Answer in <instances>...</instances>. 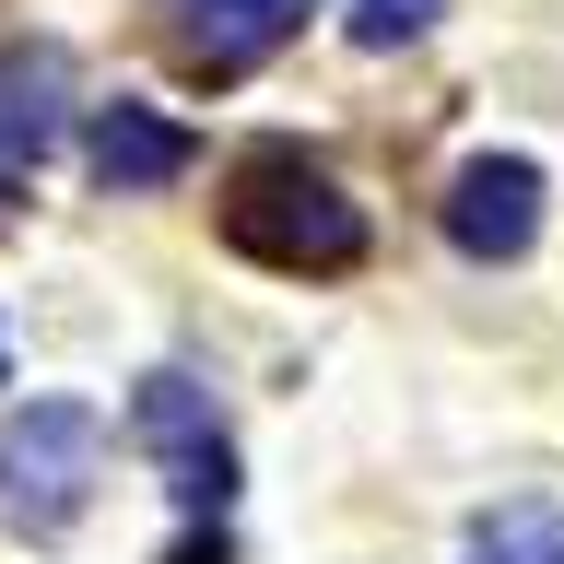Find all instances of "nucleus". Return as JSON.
Wrapping results in <instances>:
<instances>
[{
	"label": "nucleus",
	"instance_id": "obj_1",
	"mask_svg": "<svg viewBox=\"0 0 564 564\" xmlns=\"http://www.w3.org/2000/svg\"><path fill=\"white\" fill-rule=\"evenodd\" d=\"M224 236L247 259H271V271H352L365 259V212L341 200V176L306 165L294 141H259L224 188Z\"/></svg>",
	"mask_w": 564,
	"mask_h": 564
},
{
	"label": "nucleus",
	"instance_id": "obj_2",
	"mask_svg": "<svg viewBox=\"0 0 564 564\" xmlns=\"http://www.w3.org/2000/svg\"><path fill=\"white\" fill-rule=\"evenodd\" d=\"M95 470H106V412L95 400H24L0 423V518L24 541H59L95 506Z\"/></svg>",
	"mask_w": 564,
	"mask_h": 564
},
{
	"label": "nucleus",
	"instance_id": "obj_3",
	"mask_svg": "<svg viewBox=\"0 0 564 564\" xmlns=\"http://www.w3.org/2000/svg\"><path fill=\"white\" fill-rule=\"evenodd\" d=\"M130 423H141V447H165V482H176L188 518H224V506H236V447H224L200 377H141Z\"/></svg>",
	"mask_w": 564,
	"mask_h": 564
},
{
	"label": "nucleus",
	"instance_id": "obj_4",
	"mask_svg": "<svg viewBox=\"0 0 564 564\" xmlns=\"http://www.w3.org/2000/svg\"><path fill=\"white\" fill-rule=\"evenodd\" d=\"M447 236L470 259H529V236H541V165L529 153H470L447 176Z\"/></svg>",
	"mask_w": 564,
	"mask_h": 564
},
{
	"label": "nucleus",
	"instance_id": "obj_5",
	"mask_svg": "<svg viewBox=\"0 0 564 564\" xmlns=\"http://www.w3.org/2000/svg\"><path fill=\"white\" fill-rule=\"evenodd\" d=\"M70 118V59L59 47H12L0 59V165H35Z\"/></svg>",
	"mask_w": 564,
	"mask_h": 564
},
{
	"label": "nucleus",
	"instance_id": "obj_6",
	"mask_svg": "<svg viewBox=\"0 0 564 564\" xmlns=\"http://www.w3.org/2000/svg\"><path fill=\"white\" fill-rule=\"evenodd\" d=\"M95 176L118 188V200L176 188V176H188V130H176V118H153V106H106V118H95Z\"/></svg>",
	"mask_w": 564,
	"mask_h": 564
},
{
	"label": "nucleus",
	"instance_id": "obj_7",
	"mask_svg": "<svg viewBox=\"0 0 564 564\" xmlns=\"http://www.w3.org/2000/svg\"><path fill=\"white\" fill-rule=\"evenodd\" d=\"M176 12H188V59L200 70H247V59H271L317 0H176Z\"/></svg>",
	"mask_w": 564,
	"mask_h": 564
},
{
	"label": "nucleus",
	"instance_id": "obj_8",
	"mask_svg": "<svg viewBox=\"0 0 564 564\" xmlns=\"http://www.w3.org/2000/svg\"><path fill=\"white\" fill-rule=\"evenodd\" d=\"M470 564H564V506H541V494L494 506V518L470 529Z\"/></svg>",
	"mask_w": 564,
	"mask_h": 564
},
{
	"label": "nucleus",
	"instance_id": "obj_9",
	"mask_svg": "<svg viewBox=\"0 0 564 564\" xmlns=\"http://www.w3.org/2000/svg\"><path fill=\"white\" fill-rule=\"evenodd\" d=\"M435 24V0H352V47H412Z\"/></svg>",
	"mask_w": 564,
	"mask_h": 564
},
{
	"label": "nucleus",
	"instance_id": "obj_10",
	"mask_svg": "<svg viewBox=\"0 0 564 564\" xmlns=\"http://www.w3.org/2000/svg\"><path fill=\"white\" fill-rule=\"evenodd\" d=\"M165 564H236V553H224V529H188V541H176Z\"/></svg>",
	"mask_w": 564,
	"mask_h": 564
}]
</instances>
